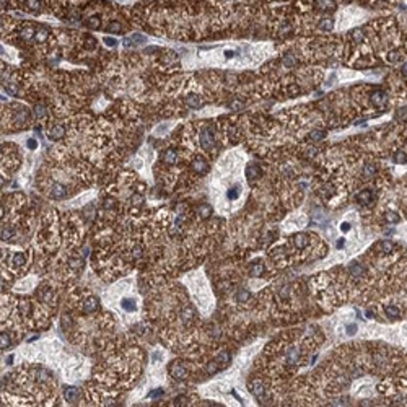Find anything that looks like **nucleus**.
Listing matches in <instances>:
<instances>
[{
	"mask_svg": "<svg viewBox=\"0 0 407 407\" xmlns=\"http://www.w3.org/2000/svg\"><path fill=\"white\" fill-rule=\"evenodd\" d=\"M355 332H357V326L348 324V326H347V334H348V335H353Z\"/></svg>",
	"mask_w": 407,
	"mask_h": 407,
	"instance_id": "obj_48",
	"label": "nucleus"
},
{
	"mask_svg": "<svg viewBox=\"0 0 407 407\" xmlns=\"http://www.w3.org/2000/svg\"><path fill=\"white\" fill-rule=\"evenodd\" d=\"M282 62H283L285 67H293V65H295V57L290 55V54H287V55L282 59Z\"/></svg>",
	"mask_w": 407,
	"mask_h": 407,
	"instance_id": "obj_30",
	"label": "nucleus"
},
{
	"mask_svg": "<svg viewBox=\"0 0 407 407\" xmlns=\"http://www.w3.org/2000/svg\"><path fill=\"white\" fill-rule=\"evenodd\" d=\"M394 161H396V163H405L407 158L404 156V153H397V155H396V158H394Z\"/></svg>",
	"mask_w": 407,
	"mask_h": 407,
	"instance_id": "obj_47",
	"label": "nucleus"
},
{
	"mask_svg": "<svg viewBox=\"0 0 407 407\" xmlns=\"http://www.w3.org/2000/svg\"><path fill=\"white\" fill-rule=\"evenodd\" d=\"M402 73L407 75V64H404V65H402Z\"/></svg>",
	"mask_w": 407,
	"mask_h": 407,
	"instance_id": "obj_50",
	"label": "nucleus"
},
{
	"mask_svg": "<svg viewBox=\"0 0 407 407\" xmlns=\"http://www.w3.org/2000/svg\"><path fill=\"white\" fill-rule=\"evenodd\" d=\"M371 201V192L370 191H363L358 194V202L362 205H368V202Z\"/></svg>",
	"mask_w": 407,
	"mask_h": 407,
	"instance_id": "obj_21",
	"label": "nucleus"
},
{
	"mask_svg": "<svg viewBox=\"0 0 407 407\" xmlns=\"http://www.w3.org/2000/svg\"><path fill=\"white\" fill-rule=\"evenodd\" d=\"M83 46L87 47V49H95V47H96V39L91 38V36H88L87 39H85V44H83Z\"/></svg>",
	"mask_w": 407,
	"mask_h": 407,
	"instance_id": "obj_37",
	"label": "nucleus"
},
{
	"mask_svg": "<svg viewBox=\"0 0 407 407\" xmlns=\"http://www.w3.org/2000/svg\"><path fill=\"white\" fill-rule=\"evenodd\" d=\"M0 339H2V350L3 348H8L10 347V337H8V334H5V332H2V335H0Z\"/></svg>",
	"mask_w": 407,
	"mask_h": 407,
	"instance_id": "obj_34",
	"label": "nucleus"
},
{
	"mask_svg": "<svg viewBox=\"0 0 407 407\" xmlns=\"http://www.w3.org/2000/svg\"><path fill=\"white\" fill-rule=\"evenodd\" d=\"M319 8H323V10H334L335 8V5L334 2H331V0H319Z\"/></svg>",
	"mask_w": 407,
	"mask_h": 407,
	"instance_id": "obj_28",
	"label": "nucleus"
},
{
	"mask_svg": "<svg viewBox=\"0 0 407 407\" xmlns=\"http://www.w3.org/2000/svg\"><path fill=\"white\" fill-rule=\"evenodd\" d=\"M13 262H15L17 266H21V264L25 262V256L23 254H15V256H13Z\"/></svg>",
	"mask_w": 407,
	"mask_h": 407,
	"instance_id": "obj_42",
	"label": "nucleus"
},
{
	"mask_svg": "<svg viewBox=\"0 0 407 407\" xmlns=\"http://www.w3.org/2000/svg\"><path fill=\"white\" fill-rule=\"evenodd\" d=\"M293 241H295L296 248H305L306 244H308V236H306L305 233H298V234H295Z\"/></svg>",
	"mask_w": 407,
	"mask_h": 407,
	"instance_id": "obj_13",
	"label": "nucleus"
},
{
	"mask_svg": "<svg viewBox=\"0 0 407 407\" xmlns=\"http://www.w3.org/2000/svg\"><path fill=\"white\" fill-rule=\"evenodd\" d=\"M98 298H95V296H90V298H87L85 300V303H83V311L85 313H93L95 310H98Z\"/></svg>",
	"mask_w": 407,
	"mask_h": 407,
	"instance_id": "obj_7",
	"label": "nucleus"
},
{
	"mask_svg": "<svg viewBox=\"0 0 407 407\" xmlns=\"http://www.w3.org/2000/svg\"><path fill=\"white\" fill-rule=\"evenodd\" d=\"M236 298L239 300V301H246V300L251 298V295H249V291H246V290H239L236 293Z\"/></svg>",
	"mask_w": 407,
	"mask_h": 407,
	"instance_id": "obj_36",
	"label": "nucleus"
},
{
	"mask_svg": "<svg viewBox=\"0 0 407 407\" xmlns=\"http://www.w3.org/2000/svg\"><path fill=\"white\" fill-rule=\"evenodd\" d=\"M380 246H381V251H383V253H391L392 249H394V244H392L391 241H381Z\"/></svg>",
	"mask_w": 407,
	"mask_h": 407,
	"instance_id": "obj_29",
	"label": "nucleus"
},
{
	"mask_svg": "<svg viewBox=\"0 0 407 407\" xmlns=\"http://www.w3.org/2000/svg\"><path fill=\"white\" fill-rule=\"evenodd\" d=\"M161 396H163V389H153V391L148 394L150 399H158V397H161Z\"/></svg>",
	"mask_w": 407,
	"mask_h": 407,
	"instance_id": "obj_41",
	"label": "nucleus"
},
{
	"mask_svg": "<svg viewBox=\"0 0 407 407\" xmlns=\"http://www.w3.org/2000/svg\"><path fill=\"white\" fill-rule=\"evenodd\" d=\"M261 176V169L259 166H256V165H249L248 169H246V177L249 181H254V179H258V177Z\"/></svg>",
	"mask_w": 407,
	"mask_h": 407,
	"instance_id": "obj_10",
	"label": "nucleus"
},
{
	"mask_svg": "<svg viewBox=\"0 0 407 407\" xmlns=\"http://www.w3.org/2000/svg\"><path fill=\"white\" fill-rule=\"evenodd\" d=\"M25 8L30 12H39L41 10V2L39 0H25Z\"/></svg>",
	"mask_w": 407,
	"mask_h": 407,
	"instance_id": "obj_14",
	"label": "nucleus"
},
{
	"mask_svg": "<svg viewBox=\"0 0 407 407\" xmlns=\"http://www.w3.org/2000/svg\"><path fill=\"white\" fill-rule=\"evenodd\" d=\"M199 142H201V147L204 150H212V147L215 145V139H213V134L210 129H202L201 135H199Z\"/></svg>",
	"mask_w": 407,
	"mask_h": 407,
	"instance_id": "obj_1",
	"label": "nucleus"
},
{
	"mask_svg": "<svg viewBox=\"0 0 407 407\" xmlns=\"http://www.w3.org/2000/svg\"><path fill=\"white\" fill-rule=\"evenodd\" d=\"M199 215H201V218H209V217L212 215V207H210V205L199 207Z\"/></svg>",
	"mask_w": 407,
	"mask_h": 407,
	"instance_id": "obj_23",
	"label": "nucleus"
},
{
	"mask_svg": "<svg viewBox=\"0 0 407 407\" xmlns=\"http://www.w3.org/2000/svg\"><path fill=\"white\" fill-rule=\"evenodd\" d=\"M26 147L30 148V150H34V148H38V142L34 140V139H30V140L26 142Z\"/></svg>",
	"mask_w": 407,
	"mask_h": 407,
	"instance_id": "obj_45",
	"label": "nucleus"
},
{
	"mask_svg": "<svg viewBox=\"0 0 407 407\" xmlns=\"http://www.w3.org/2000/svg\"><path fill=\"white\" fill-rule=\"evenodd\" d=\"M342 246H344V239H339L337 241V248H342Z\"/></svg>",
	"mask_w": 407,
	"mask_h": 407,
	"instance_id": "obj_51",
	"label": "nucleus"
},
{
	"mask_svg": "<svg viewBox=\"0 0 407 407\" xmlns=\"http://www.w3.org/2000/svg\"><path fill=\"white\" fill-rule=\"evenodd\" d=\"M78 396H80V392H78L77 388H67L65 389V399L69 402H77L78 401Z\"/></svg>",
	"mask_w": 407,
	"mask_h": 407,
	"instance_id": "obj_11",
	"label": "nucleus"
},
{
	"mask_svg": "<svg viewBox=\"0 0 407 407\" xmlns=\"http://www.w3.org/2000/svg\"><path fill=\"white\" fill-rule=\"evenodd\" d=\"M163 161L165 163H168V165H173V163L176 161V152L174 150H166L165 153H163Z\"/></svg>",
	"mask_w": 407,
	"mask_h": 407,
	"instance_id": "obj_15",
	"label": "nucleus"
},
{
	"mask_svg": "<svg viewBox=\"0 0 407 407\" xmlns=\"http://www.w3.org/2000/svg\"><path fill=\"white\" fill-rule=\"evenodd\" d=\"M47 36H49V30L47 28H39V30H36V34H34V39L36 41H39V42H42V41H46L47 39Z\"/></svg>",
	"mask_w": 407,
	"mask_h": 407,
	"instance_id": "obj_16",
	"label": "nucleus"
},
{
	"mask_svg": "<svg viewBox=\"0 0 407 407\" xmlns=\"http://www.w3.org/2000/svg\"><path fill=\"white\" fill-rule=\"evenodd\" d=\"M51 196L55 197V199H62V197H65V196H67V189L64 187L62 184L55 182L52 187H51Z\"/></svg>",
	"mask_w": 407,
	"mask_h": 407,
	"instance_id": "obj_8",
	"label": "nucleus"
},
{
	"mask_svg": "<svg viewBox=\"0 0 407 407\" xmlns=\"http://www.w3.org/2000/svg\"><path fill=\"white\" fill-rule=\"evenodd\" d=\"M319 28H321V30H331V28H332V20H329V18L321 20L319 21Z\"/></svg>",
	"mask_w": 407,
	"mask_h": 407,
	"instance_id": "obj_35",
	"label": "nucleus"
},
{
	"mask_svg": "<svg viewBox=\"0 0 407 407\" xmlns=\"http://www.w3.org/2000/svg\"><path fill=\"white\" fill-rule=\"evenodd\" d=\"M34 114H36V117H38V119L46 117V106L42 104V103L34 104Z\"/></svg>",
	"mask_w": 407,
	"mask_h": 407,
	"instance_id": "obj_19",
	"label": "nucleus"
},
{
	"mask_svg": "<svg viewBox=\"0 0 407 407\" xmlns=\"http://www.w3.org/2000/svg\"><path fill=\"white\" fill-rule=\"evenodd\" d=\"M238 194H239V187H238V186H234V187H231L230 191L226 192V196H228V199H230V201H234V199L238 197Z\"/></svg>",
	"mask_w": 407,
	"mask_h": 407,
	"instance_id": "obj_31",
	"label": "nucleus"
},
{
	"mask_svg": "<svg viewBox=\"0 0 407 407\" xmlns=\"http://www.w3.org/2000/svg\"><path fill=\"white\" fill-rule=\"evenodd\" d=\"M34 34H36V31H34L33 25H23V26H21V30H20V36H21V39L30 41L31 38H34Z\"/></svg>",
	"mask_w": 407,
	"mask_h": 407,
	"instance_id": "obj_6",
	"label": "nucleus"
},
{
	"mask_svg": "<svg viewBox=\"0 0 407 407\" xmlns=\"http://www.w3.org/2000/svg\"><path fill=\"white\" fill-rule=\"evenodd\" d=\"M340 230H342V231H348V230H350V225H348V223H344V225L340 226Z\"/></svg>",
	"mask_w": 407,
	"mask_h": 407,
	"instance_id": "obj_49",
	"label": "nucleus"
},
{
	"mask_svg": "<svg viewBox=\"0 0 407 407\" xmlns=\"http://www.w3.org/2000/svg\"><path fill=\"white\" fill-rule=\"evenodd\" d=\"M169 373L176 380H186V368L182 365H179V363H171Z\"/></svg>",
	"mask_w": 407,
	"mask_h": 407,
	"instance_id": "obj_4",
	"label": "nucleus"
},
{
	"mask_svg": "<svg viewBox=\"0 0 407 407\" xmlns=\"http://www.w3.org/2000/svg\"><path fill=\"white\" fill-rule=\"evenodd\" d=\"M104 44L108 47H116L117 46V41L112 39V38H104Z\"/></svg>",
	"mask_w": 407,
	"mask_h": 407,
	"instance_id": "obj_43",
	"label": "nucleus"
},
{
	"mask_svg": "<svg viewBox=\"0 0 407 407\" xmlns=\"http://www.w3.org/2000/svg\"><path fill=\"white\" fill-rule=\"evenodd\" d=\"M122 31V26H121L119 21H111L108 25V33H112V34H119Z\"/></svg>",
	"mask_w": 407,
	"mask_h": 407,
	"instance_id": "obj_20",
	"label": "nucleus"
},
{
	"mask_svg": "<svg viewBox=\"0 0 407 407\" xmlns=\"http://www.w3.org/2000/svg\"><path fill=\"white\" fill-rule=\"evenodd\" d=\"M348 272H350L352 275H362V274H365V269H363L360 264H350V266H348Z\"/></svg>",
	"mask_w": 407,
	"mask_h": 407,
	"instance_id": "obj_18",
	"label": "nucleus"
},
{
	"mask_svg": "<svg viewBox=\"0 0 407 407\" xmlns=\"http://www.w3.org/2000/svg\"><path fill=\"white\" fill-rule=\"evenodd\" d=\"M324 137H326V132H324V130H313V132L310 134V139H311V140H316V142H318V140H323Z\"/></svg>",
	"mask_w": 407,
	"mask_h": 407,
	"instance_id": "obj_25",
	"label": "nucleus"
},
{
	"mask_svg": "<svg viewBox=\"0 0 407 407\" xmlns=\"http://www.w3.org/2000/svg\"><path fill=\"white\" fill-rule=\"evenodd\" d=\"M381 99H383V93L381 91H375L371 95V103L373 104H381Z\"/></svg>",
	"mask_w": 407,
	"mask_h": 407,
	"instance_id": "obj_33",
	"label": "nucleus"
},
{
	"mask_svg": "<svg viewBox=\"0 0 407 407\" xmlns=\"http://www.w3.org/2000/svg\"><path fill=\"white\" fill-rule=\"evenodd\" d=\"M82 264H83V261H80V259H72V262H70V267H72V269H80Z\"/></svg>",
	"mask_w": 407,
	"mask_h": 407,
	"instance_id": "obj_44",
	"label": "nucleus"
},
{
	"mask_svg": "<svg viewBox=\"0 0 407 407\" xmlns=\"http://www.w3.org/2000/svg\"><path fill=\"white\" fill-rule=\"evenodd\" d=\"M51 139L52 140H59V139H62L64 135H65V130H64V127L62 125H54L52 129H51Z\"/></svg>",
	"mask_w": 407,
	"mask_h": 407,
	"instance_id": "obj_12",
	"label": "nucleus"
},
{
	"mask_svg": "<svg viewBox=\"0 0 407 407\" xmlns=\"http://www.w3.org/2000/svg\"><path fill=\"white\" fill-rule=\"evenodd\" d=\"M186 104L189 106V108L192 109H197V108H201L202 106V99L199 95H196V93H191V95L186 96Z\"/></svg>",
	"mask_w": 407,
	"mask_h": 407,
	"instance_id": "obj_5",
	"label": "nucleus"
},
{
	"mask_svg": "<svg viewBox=\"0 0 407 407\" xmlns=\"http://www.w3.org/2000/svg\"><path fill=\"white\" fill-rule=\"evenodd\" d=\"M215 362H217V363H222V365H225V363L230 362V353H226V352H220L218 357L215 358Z\"/></svg>",
	"mask_w": 407,
	"mask_h": 407,
	"instance_id": "obj_26",
	"label": "nucleus"
},
{
	"mask_svg": "<svg viewBox=\"0 0 407 407\" xmlns=\"http://www.w3.org/2000/svg\"><path fill=\"white\" fill-rule=\"evenodd\" d=\"M249 388H251L253 394H254L256 397H259V399H261V396L264 394V384H262L261 380H254L251 384H249Z\"/></svg>",
	"mask_w": 407,
	"mask_h": 407,
	"instance_id": "obj_9",
	"label": "nucleus"
},
{
	"mask_svg": "<svg viewBox=\"0 0 407 407\" xmlns=\"http://www.w3.org/2000/svg\"><path fill=\"white\" fill-rule=\"evenodd\" d=\"M121 306L125 310V311H134L135 310V301L130 298H124L122 300V303H121Z\"/></svg>",
	"mask_w": 407,
	"mask_h": 407,
	"instance_id": "obj_22",
	"label": "nucleus"
},
{
	"mask_svg": "<svg viewBox=\"0 0 407 407\" xmlns=\"http://www.w3.org/2000/svg\"><path fill=\"white\" fill-rule=\"evenodd\" d=\"M145 41H147V38L144 36V34H132V36L124 39V46L132 49V47H137L139 44H144Z\"/></svg>",
	"mask_w": 407,
	"mask_h": 407,
	"instance_id": "obj_2",
	"label": "nucleus"
},
{
	"mask_svg": "<svg viewBox=\"0 0 407 407\" xmlns=\"http://www.w3.org/2000/svg\"><path fill=\"white\" fill-rule=\"evenodd\" d=\"M217 365H218L217 362H215V363H210V365L207 367V371H209V373H217V370H218V367H217Z\"/></svg>",
	"mask_w": 407,
	"mask_h": 407,
	"instance_id": "obj_46",
	"label": "nucleus"
},
{
	"mask_svg": "<svg viewBox=\"0 0 407 407\" xmlns=\"http://www.w3.org/2000/svg\"><path fill=\"white\" fill-rule=\"evenodd\" d=\"M384 218H386L389 223H397V222H399V215H397V213H394V212H391V210L384 213Z\"/></svg>",
	"mask_w": 407,
	"mask_h": 407,
	"instance_id": "obj_27",
	"label": "nucleus"
},
{
	"mask_svg": "<svg viewBox=\"0 0 407 407\" xmlns=\"http://www.w3.org/2000/svg\"><path fill=\"white\" fill-rule=\"evenodd\" d=\"M298 352L296 350H290L288 353H287V360H288V363H295L296 360H298Z\"/></svg>",
	"mask_w": 407,
	"mask_h": 407,
	"instance_id": "obj_38",
	"label": "nucleus"
},
{
	"mask_svg": "<svg viewBox=\"0 0 407 407\" xmlns=\"http://www.w3.org/2000/svg\"><path fill=\"white\" fill-rule=\"evenodd\" d=\"M5 90L10 93V95H17L18 93V87L15 83H5Z\"/></svg>",
	"mask_w": 407,
	"mask_h": 407,
	"instance_id": "obj_39",
	"label": "nucleus"
},
{
	"mask_svg": "<svg viewBox=\"0 0 407 407\" xmlns=\"http://www.w3.org/2000/svg\"><path fill=\"white\" fill-rule=\"evenodd\" d=\"M12 362H13V357H8V358H7V363H8V365H10Z\"/></svg>",
	"mask_w": 407,
	"mask_h": 407,
	"instance_id": "obj_52",
	"label": "nucleus"
},
{
	"mask_svg": "<svg viewBox=\"0 0 407 407\" xmlns=\"http://www.w3.org/2000/svg\"><path fill=\"white\" fill-rule=\"evenodd\" d=\"M226 57H233V52H231V51H226Z\"/></svg>",
	"mask_w": 407,
	"mask_h": 407,
	"instance_id": "obj_53",
	"label": "nucleus"
},
{
	"mask_svg": "<svg viewBox=\"0 0 407 407\" xmlns=\"http://www.w3.org/2000/svg\"><path fill=\"white\" fill-rule=\"evenodd\" d=\"M12 234H13V228H10V226L2 228V239H8Z\"/></svg>",
	"mask_w": 407,
	"mask_h": 407,
	"instance_id": "obj_40",
	"label": "nucleus"
},
{
	"mask_svg": "<svg viewBox=\"0 0 407 407\" xmlns=\"http://www.w3.org/2000/svg\"><path fill=\"white\" fill-rule=\"evenodd\" d=\"M384 311L388 313V316L389 318H399L401 316V311H399V308H396V306H386V308H384Z\"/></svg>",
	"mask_w": 407,
	"mask_h": 407,
	"instance_id": "obj_24",
	"label": "nucleus"
},
{
	"mask_svg": "<svg viewBox=\"0 0 407 407\" xmlns=\"http://www.w3.org/2000/svg\"><path fill=\"white\" fill-rule=\"evenodd\" d=\"M262 272H264V266H262V264H259V262H258V264H254V266L251 267V274L256 275V277L261 275Z\"/></svg>",
	"mask_w": 407,
	"mask_h": 407,
	"instance_id": "obj_32",
	"label": "nucleus"
},
{
	"mask_svg": "<svg viewBox=\"0 0 407 407\" xmlns=\"http://www.w3.org/2000/svg\"><path fill=\"white\" fill-rule=\"evenodd\" d=\"M87 26L91 28V30H98L101 26V20H99V17H90L87 18Z\"/></svg>",
	"mask_w": 407,
	"mask_h": 407,
	"instance_id": "obj_17",
	"label": "nucleus"
},
{
	"mask_svg": "<svg viewBox=\"0 0 407 407\" xmlns=\"http://www.w3.org/2000/svg\"><path fill=\"white\" fill-rule=\"evenodd\" d=\"M191 168L194 169V171H197V173H201V174H205L207 171H209V165H207L205 160L201 158V156H196V158L192 160Z\"/></svg>",
	"mask_w": 407,
	"mask_h": 407,
	"instance_id": "obj_3",
	"label": "nucleus"
}]
</instances>
